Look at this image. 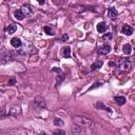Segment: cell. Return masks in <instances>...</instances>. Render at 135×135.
I'll list each match as a JSON object with an SVG mask.
<instances>
[{"label": "cell", "instance_id": "44dd1931", "mask_svg": "<svg viewBox=\"0 0 135 135\" xmlns=\"http://www.w3.org/2000/svg\"><path fill=\"white\" fill-rule=\"evenodd\" d=\"M72 7H73V9H75L78 13H82L85 11V6H83V5H73Z\"/></svg>", "mask_w": 135, "mask_h": 135}, {"label": "cell", "instance_id": "d4e9b609", "mask_svg": "<svg viewBox=\"0 0 135 135\" xmlns=\"http://www.w3.org/2000/svg\"><path fill=\"white\" fill-rule=\"evenodd\" d=\"M54 134H55V135H58V134H60V135H65V132L62 131V130H56V131H54Z\"/></svg>", "mask_w": 135, "mask_h": 135}, {"label": "cell", "instance_id": "3957f363", "mask_svg": "<svg viewBox=\"0 0 135 135\" xmlns=\"http://www.w3.org/2000/svg\"><path fill=\"white\" fill-rule=\"evenodd\" d=\"M33 104L35 107L36 110L38 111H41V110H44L46 108V102H45V99L42 97V96H36L33 100Z\"/></svg>", "mask_w": 135, "mask_h": 135}, {"label": "cell", "instance_id": "4fadbf2b", "mask_svg": "<svg viewBox=\"0 0 135 135\" xmlns=\"http://www.w3.org/2000/svg\"><path fill=\"white\" fill-rule=\"evenodd\" d=\"M114 101H115L118 105H123L127 100H126V97H123V96H115V97H114Z\"/></svg>", "mask_w": 135, "mask_h": 135}, {"label": "cell", "instance_id": "30bf717a", "mask_svg": "<svg viewBox=\"0 0 135 135\" xmlns=\"http://www.w3.org/2000/svg\"><path fill=\"white\" fill-rule=\"evenodd\" d=\"M61 55L64 58H70L71 57V47L70 46H63L61 50Z\"/></svg>", "mask_w": 135, "mask_h": 135}, {"label": "cell", "instance_id": "ffe728a7", "mask_svg": "<svg viewBox=\"0 0 135 135\" xmlns=\"http://www.w3.org/2000/svg\"><path fill=\"white\" fill-rule=\"evenodd\" d=\"M43 30H44V32H45L47 35H51V36L55 35V31H54V28L51 27V26H44Z\"/></svg>", "mask_w": 135, "mask_h": 135}, {"label": "cell", "instance_id": "e0dca14e", "mask_svg": "<svg viewBox=\"0 0 135 135\" xmlns=\"http://www.w3.org/2000/svg\"><path fill=\"white\" fill-rule=\"evenodd\" d=\"M5 31L8 33V34H14L16 31H17V25L15 24H9L5 27Z\"/></svg>", "mask_w": 135, "mask_h": 135}, {"label": "cell", "instance_id": "ba28073f", "mask_svg": "<svg viewBox=\"0 0 135 135\" xmlns=\"http://www.w3.org/2000/svg\"><path fill=\"white\" fill-rule=\"evenodd\" d=\"M117 16H118V13H117L116 8H114V7L108 8V17H109L111 20H116Z\"/></svg>", "mask_w": 135, "mask_h": 135}, {"label": "cell", "instance_id": "9a60e30c", "mask_svg": "<svg viewBox=\"0 0 135 135\" xmlns=\"http://www.w3.org/2000/svg\"><path fill=\"white\" fill-rule=\"evenodd\" d=\"M107 24H105V22H99L98 24H97V31H98V33H104L105 31H107Z\"/></svg>", "mask_w": 135, "mask_h": 135}, {"label": "cell", "instance_id": "7402d4cb", "mask_svg": "<svg viewBox=\"0 0 135 135\" xmlns=\"http://www.w3.org/2000/svg\"><path fill=\"white\" fill-rule=\"evenodd\" d=\"M54 124L57 126V127H59V126L61 127V126H63V120L61 118L56 117V118H54Z\"/></svg>", "mask_w": 135, "mask_h": 135}, {"label": "cell", "instance_id": "4316f807", "mask_svg": "<svg viewBox=\"0 0 135 135\" xmlns=\"http://www.w3.org/2000/svg\"><path fill=\"white\" fill-rule=\"evenodd\" d=\"M15 83H16V79H15V78H11V79L8 80V84L13 85V84H15Z\"/></svg>", "mask_w": 135, "mask_h": 135}, {"label": "cell", "instance_id": "6da1fadb", "mask_svg": "<svg viewBox=\"0 0 135 135\" xmlns=\"http://www.w3.org/2000/svg\"><path fill=\"white\" fill-rule=\"evenodd\" d=\"M116 63L117 64H116L115 74H120V73L129 72L131 70V66H132L130 58H120Z\"/></svg>", "mask_w": 135, "mask_h": 135}, {"label": "cell", "instance_id": "d6986e66", "mask_svg": "<svg viewBox=\"0 0 135 135\" xmlns=\"http://www.w3.org/2000/svg\"><path fill=\"white\" fill-rule=\"evenodd\" d=\"M96 107H97L98 109H104L107 112H110V113L112 112V109H110V108H107V107H105V105H104V104H103L101 101H98V102L96 103Z\"/></svg>", "mask_w": 135, "mask_h": 135}, {"label": "cell", "instance_id": "484cf974", "mask_svg": "<svg viewBox=\"0 0 135 135\" xmlns=\"http://www.w3.org/2000/svg\"><path fill=\"white\" fill-rule=\"evenodd\" d=\"M61 40L62 41H68L69 40V35L68 34H63V36L61 37Z\"/></svg>", "mask_w": 135, "mask_h": 135}, {"label": "cell", "instance_id": "ac0fdd59", "mask_svg": "<svg viewBox=\"0 0 135 135\" xmlns=\"http://www.w3.org/2000/svg\"><path fill=\"white\" fill-rule=\"evenodd\" d=\"M64 79H65V74H63L62 72L58 73V75H57V80H56V85L60 84Z\"/></svg>", "mask_w": 135, "mask_h": 135}, {"label": "cell", "instance_id": "cb8c5ba5", "mask_svg": "<svg viewBox=\"0 0 135 135\" xmlns=\"http://www.w3.org/2000/svg\"><path fill=\"white\" fill-rule=\"evenodd\" d=\"M101 85H102V83H101V82H96V83H94V85L90 86L89 91H90V90H94V89H96V88H99V86H101Z\"/></svg>", "mask_w": 135, "mask_h": 135}, {"label": "cell", "instance_id": "277c9868", "mask_svg": "<svg viewBox=\"0 0 135 135\" xmlns=\"http://www.w3.org/2000/svg\"><path fill=\"white\" fill-rule=\"evenodd\" d=\"M15 56H16V54L14 52H12V51H3L1 53V62L2 63H6V62L13 60L15 58Z\"/></svg>", "mask_w": 135, "mask_h": 135}, {"label": "cell", "instance_id": "8992f818", "mask_svg": "<svg viewBox=\"0 0 135 135\" xmlns=\"http://www.w3.org/2000/svg\"><path fill=\"white\" fill-rule=\"evenodd\" d=\"M110 52H111V46L109 44H107V43L101 45V46H99L98 50H97V54L98 55H107Z\"/></svg>", "mask_w": 135, "mask_h": 135}, {"label": "cell", "instance_id": "9c48e42d", "mask_svg": "<svg viewBox=\"0 0 135 135\" xmlns=\"http://www.w3.org/2000/svg\"><path fill=\"white\" fill-rule=\"evenodd\" d=\"M83 128L82 127H80L79 124H77V123H74L73 126H72V128H71V132L73 133V134H81L82 132H83V130H82Z\"/></svg>", "mask_w": 135, "mask_h": 135}, {"label": "cell", "instance_id": "83f0119b", "mask_svg": "<svg viewBox=\"0 0 135 135\" xmlns=\"http://www.w3.org/2000/svg\"><path fill=\"white\" fill-rule=\"evenodd\" d=\"M108 64H109V66H113V68H116V64H117V63H116V62H114V61H110Z\"/></svg>", "mask_w": 135, "mask_h": 135}, {"label": "cell", "instance_id": "7c38bea8", "mask_svg": "<svg viewBox=\"0 0 135 135\" xmlns=\"http://www.w3.org/2000/svg\"><path fill=\"white\" fill-rule=\"evenodd\" d=\"M103 64V61L102 60H96L92 65H91V71H96V70H99Z\"/></svg>", "mask_w": 135, "mask_h": 135}, {"label": "cell", "instance_id": "2e32d148", "mask_svg": "<svg viewBox=\"0 0 135 135\" xmlns=\"http://www.w3.org/2000/svg\"><path fill=\"white\" fill-rule=\"evenodd\" d=\"M122 52H123L126 55H130V54L132 53V46H131V44H130V43L123 44V46H122Z\"/></svg>", "mask_w": 135, "mask_h": 135}, {"label": "cell", "instance_id": "7a4b0ae2", "mask_svg": "<svg viewBox=\"0 0 135 135\" xmlns=\"http://www.w3.org/2000/svg\"><path fill=\"white\" fill-rule=\"evenodd\" d=\"M73 121H74V123H77L82 128H88V129L94 128V122L90 118L84 117V116H75L73 118Z\"/></svg>", "mask_w": 135, "mask_h": 135}, {"label": "cell", "instance_id": "5bb4252c", "mask_svg": "<svg viewBox=\"0 0 135 135\" xmlns=\"http://www.w3.org/2000/svg\"><path fill=\"white\" fill-rule=\"evenodd\" d=\"M14 16H15V18H16L17 20H22V19L25 17V15H24V13L22 12V9H16L15 13H14Z\"/></svg>", "mask_w": 135, "mask_h": 135}, {"label": "cell", "instance_id": "603a6c76", "mask_svg": "<svg viewBox=\"0 0 135 135\" xmlns=\"http://www.w3.org/2000/svg\"><path fill=\"white\" fill-rule=\"evenodd\" d=\"M112 37H113L112 33H107V34H104V35L102 36V39H103V40H111Z\"/></svg>", "mask_w": 135, "mask_h": 135}, {"label": "cell", "instance_id": "f1b7e54d", "mask_svg": "<svg viewBox=\"0 0 135 135\" xmlns=\"http://www.w3.org/2000/svg\"><path fill=\"white\" fill-rule=\"evenodd\" d=\"M37 1H38V3H39L40 5H42V4H44V3H45V1H46V0H37Z\"/></svg>", "mask_w": 135, "mask_h": 135}, {"label": "cell", "instance_id": "8fae6325", "mask_svg": "<svg viewBox=\"0 0 135 135\" xmlns=\"http://www.w3.org/2000/svg\"><path fill=\"white\" fill-rule=\"evenodd\" d=\"M11 44H12V46H14V47L17 49V47H20L22 45V42H21V40L19 38L14 37V38L11 39Z\"/></svg>", "mask_w": 135, "mask_h": 135}, {"label": "cell", "instance_id": "52a82bcc", "mask_svg": "<svg viewBox=\"0 0 135 135\" xmlns=\"http://www.w3.org/2000/svg\"><path fill=\"white\" fill-rule=\"evenodd\" d=\"M133 32H134V28L131 25H129V24H124L121 27V33L124 34V35H127V36H131L133 34Z\"/></svg>", "mask_w": 135, "mask_h": 135}, {"label": "cell", "instance_id": "5b68a950", "mask_svg": "<svg viewBox=\"0 0 135 135\" xmlns=\"http://www.w3.org/2000/svg\"><path fill=\"white\" fill-rule=\"evenodd\" d=\"M21 9H22V12L24 13L25 17H28V16H32V15L34 14L35 7H34V6H32V5H31V4H28V3H25V4H23V5H22Z\"/></svg>", "mask_w": 135, "mask_h": 135}]
</instances>
